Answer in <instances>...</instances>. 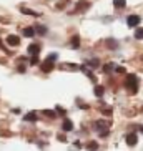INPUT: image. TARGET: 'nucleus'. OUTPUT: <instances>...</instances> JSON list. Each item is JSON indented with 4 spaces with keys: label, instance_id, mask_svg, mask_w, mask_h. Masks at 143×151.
I'll return each mask as SVG.
<instances>
[{
    "label": "nucleus",
    "instance_id": "obj_25",
    "mask_svg": "<svg viewBox=\"0 0 143 151\" xmlns=\"http://www.w3.org/2000/svg\"><path fill=\"white\" fill-rule=\"evenodd\" d=\"M57 57H58L57 53H50L48 57H47V60H48V62H55V60H57Z\"/></svg>",
    "mask_w": 143,
    "mask_h": 151
},
{
    "label": "nucleus",
    "instance_id": "obj_3",
    "mask_svg": "<svg viewBox=\"0 0 143 151\" xmlns=\"http://www.w3.org/2000/svg\"><path fill=\"white\" fill-rule=\"evenodd\" d=\"M140 22H142V18H140L138 15H130V17L126 18V23H128V27H138Z\"/></svg>",
    "mask_w": 143,
    "mask_h": 151
},
{
    "label": "nucleus",
    "instance_id": "obj_11",
    "mask_svg": "<svg viewBox=\"0 0 143 151\" xmlns=\"http://www.w3.org/2000/svg\"><path fill=\"white\" fill-rule=\"evenodd\" d=\"M62 128H63V131H72V129H73V123H72L70 120H63Z\"/></svg>",
    "mask_w": 143,
    "mask_h": 151
},
{
    "label": "nucleus",
    "instance_id": "obj_20",
    "mask_svg": "<svg viewBox=\"0 0 143 151\" xmlns=\"http://www.w3.org/2000/svg\"><path fill=\"white\" fill-rule=\"evenodd\" d=\"M23 35H25V37H33V35H35V32H33V27H27L25 30H23Z\"/></svg>",
    "mask_w": 143,
    "mask_h": 151
},
{
    "label": "nucleus",
    "instance_id": "obj_8",
    "mask_svg": "<svg viewBox=\"0 0 143 151\" xmlns=\"http://www.w3.org/2000/svg\"><path fill=\"white\" fill-rule=\"evenodd\" d=\"M28 53H30L32 57H37V55L40 53V47H38L37 43L30 45V47H28Z\"/></svg>",
    "mask_w": 143,
    "mask_h": 151
},
{
    "label": "nucleus",
    "instance_id": "obj_5",
    "mask_svg": "<svg viewBox=\"0 0 143 151\" xmlns=\"http://www.w3.org/2000/svg\"><path fill=\"white\" fill-rule=\"evenodd\" d=\"M55 68L53 62H48V60H45L43 63H42V71H45V73H48V71H52Z\"/></svg>",
    "mask_w": 143,
    "mask_h": 151
},
{
    "label": "nucleus",
    "instance_id": "obj_29",
    "mask_svg": "<svg viewBox=\"0 0 143 151\" xmlns=\"http://www.w3.org/2000/svg\"><path fill=\"white\" fill-rule=\"evenodd\" d=\"M57 113H60V115H65V110H63V108H58V106H57Z\"/></svg>",
    "mask_w": 143,
    "mask_h": 151
},
{
    "label": "nucleus",
    "instance_id": "obj_1",
    "mask_svg": "<svg viewBox=\"0 0 143 151\" xmlns=\"http://www.w3.org/2000/svg\"><path fill=\"white\" fill-rule=\"evenodd\" d=\"M125 88L128 90V93H130V95H135L136 91H138V78H136V75H133V73L126 75Z\"/></svg>",
    "mask_w": 143,
    "mask_h": 151
},
{
    "label": "nucleus",
    "instance_id": "obj_27",
    "mask_svg": "<svg viewBox=\"0 0 143 151\" xmlns=\"http://www.w3.org/2000/svg\"><path fill=\"white\" fill-rule=\"evenodd\" d=\"M30 65H38V58H37V57H32V58H30Z\"/></svg>",
    "mask_w": 143,
    "mask_h": 151
},
{
    "label": "nucleus",
    "instance_id": "obj_2",
    "mask_svg": "<svg viewBox=\"0 0 143 151\" xmlns=\"http://www.w3.org/2000/svg\"><path fill=\"white\" fill-rule=\"evenodd\" d=\"M95 128L97 131L100 133V136H108V129H110V121H105V120H98L95 123Z\"/></svg>",
    "mask_w": 143,
    "mask_h": 151
},
{
    "label": "nucleus",
    "instance_id": "obj_19",
    "mask_svg": "<svg viewBox=\"0 0 143 151\" xmlns=\"http://www.w3.org/2000/svg\"><path fill=\"white\" fill-rule=\"evenodd\" d=\"M135 38H136V40H143V28L142 27H138L135 30Z\"/></svg>",
    "mask_w": 143,
    "mask_h": 151
},
{
    "label": "nucleus",
    "instance_id": "obj_15",
    "mask_svg": "<svg viewBox=\"0 0 143 151\" xmlns=\"http://www.w3.org/2000/svg\"><path fill=\"white\" fill-rule=\"evenodd\" d=\"M93 93L97 95V96H103L105 88H103V86H100V85H97V86H95V90H93Z\"/></svg>",
    "mask_w": 143,
    "mask_h": 151
},
{
    "label": "nucleus",
    "instance_id": "obj_32",
    "mask_svg": "<svg viewBox=\"0 0 143 151\" xmlns=\"http://www.w3.org/2000/svg\"><path fill=\"white\" fill-rule=\"evenodd\" d=\"M142 111H143V108H142Z\"/></svg>",
    "mask_w": 143,
    "mask_h": 151
},
{
    "label": "nucleus",
    "instance_id": "obj_24",
    "mask_svg": "<svg viewBox=\"0 0 143 151\" xmlns=\"http://www.w3.org/2000/svg\"><path fill=\"white\" fill-rule=\"evenodd\" d=\"M43 115L48 116V118H55V116H57V113H55V111H52V110H45Z\"/></svg>",
    "mask_w": 143,
    "mask_h": 151
},
{
    "label": "nucleus",
    "instance_id": "obj_22",
    "mask_svg": "<svg viewBox=\"0 0 143 151\" xmlns=\"http://www.w3.org/2000/svg\"><path fill=\"white\" fill-rule=\"evenodd\" d=\"M113 68H115V65H113V63H107V65L103 67V71H105V73H110Z\"/></svg>",
    "mask_w": 143,
    "mask_h": 151
},
{
    "label": "nucleus",
    "instance_id": "obj_9",
    "mask_svg": "<svg viewBox=\"0 0 143 151\" xmlns=\"http://www.w3.org/2000/svg\"><path fill=\"white\" fill-rule=\"evenodd\" d=\"M33 32H37L38 35H47V27H45V25H40V23H37L35 27H33Z\"/></svg>",
    "mask_w": 143,
    "mask_h": 151
},
{
    "label": "nucleus",
    "instance_id": "obj_6",
    "mask_svg": "<svg viewBox=\"0 0 143 151\" xmlns=\"http://www.w3.org/2000/svg\"><path fill=\"white\" fill-rule=\"evenodd\" d=\"M70 47H72L73 50H78V48H80V37H78V35H73V37H72Z\"/></svg>",
    "mask_w": 143,
    "mask_h": 151
},
{
    "label": "nucleus",
    "instance_id": "obj_18",
    "mask_svg": "<svg viewBox=\"0 0 143 151\" xmlns=\"http://www.w3.org/2000/svg\"><path fill=\"white\" fill-rule=\"evenodd\" d=\"M87 150H88V151H97V150H98V145H97V141H90L88 145H87Z\"/></svg>",
    "mask_w": 143,
    "mask_h": 151
},
{
    "label": "nucleus",
    "instance_id": "obj_12",
    "mask_svg": "<svg viewBox=\"0 0 143 151\" xmlns=\"http://www.w3.org/2000/svg\"><path fill=\"white\" fill-rule=\"evenodd\" d=\"M87 65H88V67H92V68H98L100 67V60H98V58H92V60H88V62H87Z\"/></svg>",
    "mask_w": 143,
    "mask_h": 151
},
{
    "label": "nucleus",
    "instance_id": "obj_13",
    "mask_svg": "<svg viewBox=\"0 0 143 151\" xmlns=\"http://www.w3.org/2000/svg\"><path fill=\"white\" fill-rule=\"evenodd\" d=\"M22 14H27V15H33V17H38V12H35V10H30V9H27V7H22Z\"/></svg>",
    "mask_w": 143,
    "mask_h": 151
},
{
    "label": "nucleus",
    "instance_id": "obj_16",
    "mask_svg": "<svg viewBox=\"0 0 143 151\" xmlns=\"http://www.w3.org/2000/svg\"><path fill=\"white\" fill-rule=\"evenodd\" d=\"M23 120L25 121H37V115L32 111V113H27V115L23 116Z\"/></svg>",
    "mask_w": 143,
    "mask_h": 151
},
{
    "label": "nucleus",
    "instance_id": "obj_31",
    "mask_svg": "<svg viewBox=\"0 0 143 151\" xmlns=\"http://www.w3.org/2000/svg\"><path fill=\"white\" fill-rule=\"evenodd\" d=\"M140 131H142V133H143V124H142V126H140Z\"/></svg>",
    "mask_w": 143,
    "mask_h": 151
},
{
    "label": "nucleus",
    "instance_id": "obj_23",
    "mask_svg": "<svg viewBox=\"0 0 143 151\" xmlns=\"http://www.w3.org/2000/svg\"><path fill=\"white\" fill-rule=\"evenodd\" d=\"M82 70H83V73H87V75L90 76V80H95V76H93V73H92V71H90L88 68L85 67V65H83V67H82Z\"/></svg>",
    "mask_w": 143,
    "mask_h": 151
},
{
    "label": "nucleus",
    "instance_id": "obj_28",
    "mask_svg": "<svg viewBox=\"0 0 143 151\" xmlns=\"http://www.w3.org/2000/svg\"><path fill=\"white\" fill-rule=\"evenodd\" d=\"M58 141H62V143H65V141H67V138H65V134H58Z\"/></svg>",
    "mask_w": 143,
    "mask_h": 151
},
{
    "label": "nucleus",
    "instance_id": "obj_26",
    "mask_svg": "<svg viewBox=\"0 0 143 151\" xmlns=\"http://www.w3.org/2000/svg\"><path fill=\"white\" fill-rule=\"evenodd\" d=\"M102 113H103V115H107V116H110V115H112V108H103Z\"/></svg>",
    "mask_w": 143,
    "mask_h": 151
},
{
    "label": "nucleus",
    "instance_id": "obj_21",
    "mask_svg": "<svg viewBox=\"0 0 143 151\" xmlns=\"http://www.w3.org/2000/svg\"><path fill=\"white\" fill-rule=\"evenodd\" d=\"M107 47H108V48L116 50V47H118V45H116V42H115V40H110V38H108V40H107Z\"/></svg>",
    "mask_w": 143,
    "mask_h": 151
},
{
    "label": "nucleus",
    "instance_id": "obj_4",
    "mask_svg": "<svg viewBox=\"0 0 143 151\" xmlns=\"http://www.w3.org/2000/svg\"><path fill=\"white\" fill-rule=\"evenodd\" d=\"M136 143H138V136H136L135 133H128V134H126V145H128V146H135Z\"/></svg>",
    "mask_w": 143,
    "mask_h": 151
},
{
    "label": "nucleus",
    "instance_id": "obj_10",
    "mask_svg": "<svg viewBox=\"0 0 143 151\" xmlns=\"http://www.w3.org/2000/svg\"><path fill=\"white\" fill-rule=\"evenodd\" d=\"M58 68H62V70H78V65H73V63H62V65H58Z\"/></svg>",
    "mask_w": 143,
    "mask_h": 151
},
{
    "label": "nucleus",
    "instance_id": "obj_30",
    "mask_svg": "<svg viewBox=\"0 0 143 151\" xmlns=\"http://www.w3.org/2000/svg\"><path fill=\"white\" fill-rule=\"evenodd\" d=\"M116 71H118V73H125V68H123V67H118V68H116Z\"/></svg>",
    "mask_w": 143,
    "mask_h": 151
},
{
    "label": "nucleus",
    "instance_id": "obj_7",
    "mask_svg": "<svg viewBox=\"0 0 143 151\" xmlns=\"http://www.w3.org/2000/svg\"><path fill=\"white\" fill-rule=\"evenodd\" d=\"M7 43L12 45V47H17V45H20V38L17 35H9L7 37Z\"/></svg>",
    "mask_w": 143,
    "mask_h": 151
},
{
    "label": "nucleus",
    "instance_id": "obj_14",
    "mask_svg": "<svg viewBox=\"0 0 143 151\" xmlns=\"http://www.w3.org/2000/svg\"><path fill=\"white\" fill-rule=\"evenodd\" d=\"M83 9H88V2H87V0H80V2H78V7L75 9V12H80V10H83Z\"/></svg>",
    "mask_w": 143,
    "mask_h": 151
},
{
    "label": "nucleus",
    "instance_id": "obj_17",
    "mask_svg": "<svg viewBox=\"0 0 143 151\" xmlns=\"http://www.w3.org/2000/svg\"><path fill=\"white\" fill-rule=\"evenodd\" d=\"M113 5H115L116 9H123L126 5V0H113Z\"/></svg>",
    "mask_w": 143,
    "mask_h": 151
}]
</instances>
